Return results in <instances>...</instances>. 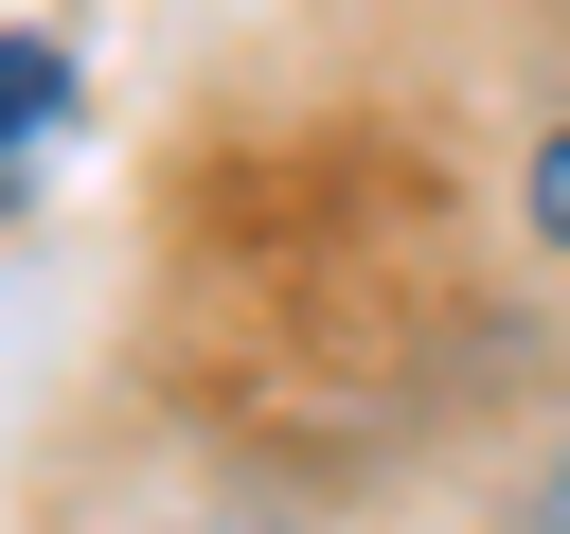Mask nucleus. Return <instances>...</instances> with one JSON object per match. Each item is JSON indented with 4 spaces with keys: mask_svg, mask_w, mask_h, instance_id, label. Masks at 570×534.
<instances>
[{
    "mask_svg": "<svg viewBox=\"0 0 570 534\" xmlns=\"http://www.w3.org/2000/svg\"><path fill=\"white\" fill-rule=\"evenodd\" d=\"M463 356V285H445V178L338 107V125H267L214 142L160 214V374L196 427L338 481L374 463Z\"/></svg>",
    "mask_w": 570,
    "mask_h": 534,
    "instance_id": "1",
    "label": "nucleus"
},
{
    "mask_svg": "<svg viewBox=\"0 0 570 534\" xmlns=\"http://www.w3.org/2000/svg\"><path fill=\"white\" fill-rule=\"evenodd\" d=\"M53 107H71V36H0V214L36 196V142H53Z\"/></svg>",
    "mask_w": 570,
    "mask_h": 534,
    "instance_id": "2",
    "label": "nucleus"
}]
</instances>
